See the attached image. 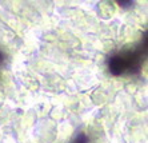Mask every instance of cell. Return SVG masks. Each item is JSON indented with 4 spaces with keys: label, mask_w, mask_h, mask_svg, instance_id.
Listing matches in <instances>:
<instances>
[{
    "label": "cell",
    "mask_w": 148,
    "mask_h": 143,
    "mask_svg": "<svg viewBox=\"0 0 148 143\" xmlns=\"http://www.w3.org/2000/svg\"><path fill=\"white\" fill-rule=\"evenodd\" d=\"M88 142H90V140H88V136H87L84 133H82L76 136L75 140H73L72 143H88Z\"/></svg>",
    "instance_id": "2"
},
{
    "label": "cell",
    "mask_w": 148,
    "mask_h": 143,
    "mask_svg": "<svg viewBox=\"0 0 148 143\" xmlns=\"http://www.w3.org/2000/svg\"><path fill=\"white\" fill-rule=\"evenodd\" d=\"M119 4H120L121 7H132V6H134L132 1H120Z\"/></svg>",
    "instance_id": "3"
},
{
    "label": "cell",
    "mask_w": 148,
    "mask_h": 143,
    "mask_svg": "<svg viewBox=\"0 0 148 143\" xmlns=\"http://www.w3.org/2000/svg\"><path fill=\"white\" fill-rule=\"evenodd\" d=\"M145 36L144 40L132 50L128 51H121L120 54H116L108 60V68L110 72L115 76H120L124 74H138L143 64V59L147 52V42H145Z\"/></svg>",
    "instance_id": "1"
},
{
    "label": "cell",
    "mask_w": 148,
    "mask_h": 143,
    "mask_svg": "<svg viewBox=\"0 0 148 143\" xmlns=\"http://www.w3.org/2000/svg\"><path fill=\"white\" fill-rule=\"evenodd\" d=\"M3 60H4V55H3V52L0 51V64L3 63Z\"/></svg>",
    "instance_id": "4"
}]
</instances>
